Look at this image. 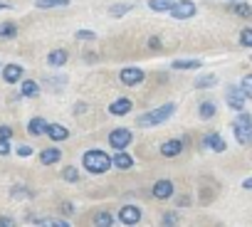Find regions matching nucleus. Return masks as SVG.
<instances>
[{
  "mask_svg": "<svg viewBox=\"0 0 252 227\" xmlns=\"http://www.w3.org/2000/svg\"><path fill=\"white\" fill-rule=\"evenodd\" d=\"M176 205H178V207H188V205H190V195H178V198H176Z\"/></svg>",
  "mask_w": 252,
  "mask_h": 227,
  "instance_id": "a19ab883",
  "label": "nucleus"
},
{
  "mask_svg": "<svg viewBox=\"0 0 252 227\" xmlns=\"http://www.w3.org/2000/svg\"><path fill=\"white\" fill-rule=\"evenodd\" d=\"M218 86V74H203L195 79V89H213Z\"/></svg>",
  "mask_w": 252,
  "mask_h": 227,
  "instance_id": "bb28decb",
  "label": "nucleus"
},
{
  "mask_svg": "<svg viewBox=\"0 0 252 227\" xmlns=\"http://www.w3.org/2000/svg\"><path fill=\"white\" fill-rule=\"evenodd\" d=\"M111 168H116V170H131V168H134V158L126 153V151H114V156H111Z\"/></svg>",
  "mask_w": 252,
  "mask_h": 227,
  "instance_id": "4468645a",
  "label": "nucleus"
},
{
  "mask_svg": "<svg viewBox=\"0 0 252 227\" xmlns=\"http://www.w3.org/2000/svg\"><path fill=\"white\" fill-rule=\"evenodd\" d=\"M173 114H176V104H173V101H166V104H161V106H156V109L141 114V116H136V126H139V129L161 126V124H166V121L173 116Z\"/></svg>",
  "mask_w": 252,
  "mask_h": 227,
  "instance_id": "f257e3e1",
  "label": "nucleus"
},
{
  "mask_svg": "<svg viewBox=\"0 0 252 227\" xmlns=\"http://www.w3.org/2000/svg\"><path fill=\"white\" fill-rule=\"evenodd\" d=\"M144 79H146V72H144L141 67H124V69L119 72V82H121L124 86H131V89L141 86Z\"/></svg>",
  "mask_w": 252,
  "mask_h": 227,
  "instance_id": "20e7f679",
  "label": "nucleus"
},
{
  "mask_svg": "<svg viewBox=\"0 0 252 227\" xmlns=\"http://www.w3.org/2000/svg\"><path fill=\"white\" fill-rule=\"evenodd\" d=\"M129 10H131L129 3H119V5H111V8H109V15H111V18H121V15L129 13Z\"/></svg>",
  "mask_w": 252,
  "mask_h": 227,
  "instance_id": "2f4dec72",
  "label": "nucleus"
},
{
  "mask_svg": "<svg viewBox=\"0 0 252 227\" xmlns=\"http://www.w3.org/2000/svg\"><path fill=\"white\" fill-rule=\"evenodd\" d=\"M171 67H173L176 72H190V69H200L203 62H200V59H173Z\"/></svg>",
  "mask_w": 252,
  "mask_h": 227,
  "instance_id": "5701e85b",
  "label": "nucleus"
},
{
  "mask_svg": "<svg viewBox=\"0 0 252 227\" xmlns=\"http://www.w3.org/2000/svg\"><path fill=\"white\" fill-rule=\"evenodd\" d=\"M69 3H72V0H37L35 8H40V10H52V8H67Z\"/></svg>",
  "mask_w": 252,
  "mask_h": 227,
  "instance_id": "a878e982",
  "label": "nucleus"
},
{
  "mask_svg": "<svg viewBox=\"0 0 252 227\" xmlns=\"http://www.w3.org/2000/svg\"><path fill=\"white\" fill-rule=\"evenodd\" d=\"M15 153H18L20 158H30L35 151H32V146H28V143H18V146H15Z\"/></svg>",
  "mask_w": 252,
  "mask_h": 227,
  "instance_id": "c9c22d12",
  "label": "nucleus"
},
{
  "mask_svg": "<svg viewBox=\"0 0 252 227\" xmlns=\"http://www.w3.org/2000/svg\"><path fill=\"white\" fill-rule=\"evenodd\" d=\"M0 67H3V64H0Z\"/></svg>",
  "mask_w": 252,
  "mask_h": 227,
  "instance_id": "09e8293b",
  "label": "nucleus"
},
{
  "mask_svg": "<svg viewBox=\"0 0 252 227\" xmlns=\"http://www.w3.org/2000/svg\"><path fill=\"white\" fill-rule=\"evenodd\" d=\"M215 114H218V104H215V101H200V104H198V116H200L203 121H210Z\"/></svg>",
  "mask_w": 252,
  "mask_h": 227,
  "instance_id": "aec40b11",
  "label": "nucleus"
},
{
  "mask_svg": "<svg viewBox=\"0 0 252 227\" xmlns=\"http://www.w3.org/2000/svg\"><path fill=\"white\" fill-rule=\"evenodd\" d=\"M37 158H40V163H42V166H57V163L62 161V148H57V146L42 148Z\"/></svg>",
  "mask_w": 252,
  "mask_h": 227,
  "instance_id": "2eb2a0df",
  "label": "nucleus"
},
{
  "mask_svg": "<svg viewBox=\"0 0 252 227\" xmlns=\"http://www.w3.org/2000/svg\"><path fill=\"white\" fill-rule=\"evenodd\" d=\"M82 166L92 175H104V173L111 170V156L106 151H101V148H89L82 156Z\"/></svg>",
  "mask_w": 252,
  "mask_h": 227,
  "instance_id": "f03ea898",
  "label": "nucleus"
},
{
  "mask_svg": "<svg viewBox=\"0 0 252 227\" xmlns=\"http://www.w3.org/2000/svg\"><path fill=\"white\" fill-rule=\"evenodd\" d=\"M232 124H237V126H245V129H252V114L250 111H237V116H235V121Z\"/></svg>",
  "mask_w": 252,
  "mask_h": 227,
  "instance_id": "c756f323",
  "label": "nucleus"
},
{
  "mask_svg": "<svg viewBox=\"0 0 252 227\" xmlns=\"http://www.w3.org/2000/svg\"><path fill=\"white\" fill-rule=\"evenodd\" d=\"M131 109H134V101L129 96H119L116 101L109 104V114H111V116H126V114H131Z\"/></svg>",
  "mask_w": 252,
  "mask_h": 227,
  "instance_id": "9b49d317",
  "label": "nucleus"
},
{
  "mask_svg": "<svg viewBox=\"0 0 252 227\" xmlns=\"http://www.w3.org/2000/svg\"><path fill=\"white\" fill-rule=\"evenodd\" d=\"M230 13H232V15H237V18L250 20V18H252V5H250V3H245V0H232V3H230Z\"/></svg>",
  "mask_w": 252,
  "mask_h": 227,
  "instance_id": "6ab92c4d",
  "label": "nucleus"
},
{
  "mask_svg": "<svg viewBox=\"0 0 252 227\" xmlns=\"http://www.w3.org/2000/svg\"><path fill=\"white\" fill-rule=\"evenodd\" d=\"M227 3H232V0H227Z\"/></svg>",
  "mask_w": 252,
  "mask_h": 227,
  "instance_id": "de8ad7c7",
  "label": "nucleus"
},
{
  "mask_svg": "<svg viewBox=\"0 0 252 227\" xmlns=\"http://www.w3.org/2000/svg\"><path fill=\"white\" fill-rule=\"evenodd\" d=\"M173 5V0H149V8L154 13H168Z\"/></svg>",
  "mask_w": 252,
  "mask_h": 227,
  "instance_id": "c85d7f7f",
  "label": "nucleus"
},
{
  "mask_svg": "<svg viewBox=\"0 0 252 227\" xmlns=\"http://www.w3.org/2000/svg\"><path fill=\"white\" fill-rule=\"evenodd\" d=\"M92 220H94V225H99V227H114V225H116V217H114L109 210H96Z\"/></svg>",
  "mask_w": 252,
  "mask_h": 227,
  "instance_id": "4be33fe9",
  "label": "nucleus"
},
{
  "mask_svg": "<svg viewBox=\"0 0 252 227\" xmlns=\"http://www.w3.org/2000/svg\"><path fill=\"white\" fill-rule=\"evenodd\" d=\"M195 13H198V8L193 0H176L168 10V15L173 20H190V18H195Z\"/></svg>",
  "mask_w": 252,
  "mask_h": 227,
  "instance_id": "39448f33",
  "label": "nucleus"
},
{
  "mask_svg": "<svg viewBox=\"0 0 252 227\" xmlns=\"http://www.w3.org/2000/svg\"><path fill=\"white\" fill-rule=\"evenodd\" d=\"M242 188H245V190H252V178H245V180H242Z\"/></svg>",
  "mask_w": 252,
  "mask_h": 227,
  "instance_id": "a18cd8bd",
  "label": "nucleus"
},
{
  "mask_svg": "<svg viewBox=\"0 0 252 227\" xmlns=\"http://www.w3.org/2000/svg\"><path fill=\"white\" fill-rule=\"evenodd\" d=\"M47 124H50V121H45L42 116H32V119L28 121V134H30V136H35V139H40V136H45Z\"/></svg>",
  "mask_w": 252,
  "mask_h": 227,
  "instance_id": "a211bd4d",
  "label": "nucleus"
},
{
  "mask_svg": "<svg viewBox=\"0 0 252 227\" xmlns=\"http://www.w3.org/2000/svg\"><path fill=\"white\" fill-rule=\"evenodd\" d=\"M74 37H77L79 42H94V40H96V32H94V30H77Z\"/></svg>",
  "mask_w": 252,
  "mask_h": 227,
  "instance_id": "473e14b6",
  "label": "nucleus"
},
{
  "mask_svg": "<svg viewBox=\"0 0 252 227\" xmlns=\"http://www.w3.org/2000/svg\"><path fill=\"white\" fill-rule=\"evenodd\" d=\"M15 37H18V23L13 20L0 23V40H15Z\"/></svg>",
  "mask_w": 252,
  "mask_h": 227,
  "instance_id": "393cba45",
  "label": "nucleus"
},
{
  "mask_svg": "<svg viewBox=\"0 0 252 227\" xmlns=\"http://www.w3.org/2000/svg\"><path fill=\"white\" fill-rule=\"evenodd\" d=\"M0 77H3V82L5 84H18L23 77H25V67L23 64H3L0 67Z\"/></svg>",
  "mask_w": 252,
  "mask_h": 227,
  "instance_id": "1a4fd4ad",
  "label": "nucleus"
},
{
  "mask_svg": "<svg viewBox=\"0 0 252 227\" xmlns=\"http://www.w3.org/2000/svg\"><path fill=\"white\" fill-rule=\"evenodd\" d=\"M203 146H205V148H210V151H215V153H225L227 141H225L218 131H210V134H205V136H203Z\"/></svg>",
  "mask_w": 252,
  "mask_h": 227,
  "instance_id": "f8f14e48",
  "label": "nucleus"
},
{
  "mask_svg": "<svg viewBox=\"0 0 252 227\" xmlns=\"http://www.w3.org/2000/svg\"><path fill=\"white\" fill-rule=\"evenodd\" d=\"M18 84H20V96H23V99H37V96H40V84H37L35 79H25V77H23Z\"/></svg>",
  "mask_w": 252,
  "mask_h": 227,
  "instance_id": "dca6fc26",
  "label": "nucleus"
},
{
  "mask_svg": "<svg viewBox=\"0 0 252 227\" xmlns=\"http://www.w3.org/2000/svg\"><path fill=\"white\" fill-rule=\"evenodd\" d=\"M10 195H13V198H32V193H30L25 185H20V183L10 188Z\"/></svg>",
  "mask_w": 252,
  "mask_h": 227,
  "instance_id": "72a5a7b5",
  "label": "nucleus"
},
{
  "mask_svg": "<svg viewBox=\"0 0 252 227\" xmlns=\"http://www.w3.org/2000/svg\"><path fill=\"white\" fill-rule=\"evenodd\" d=\"M8 8H10V5H8V3H3V0H0V10H8Z\"/></svg>",
  "mask_w": 252,
  "mask_h": 227,
  "instance_id": "49530a36",
  "label": "nucleus"
},
{
  "mask_svg": "<svg viewBox=\"0 0 252 227\" xmlns=\"http://www.w3.org/2000/svg\"><path fill=\"white\" fill-rule=\"evenodd\" d=\"M146 45H149V47H151V50H156V52H158V50H163V40H161V37H158V35H151V37H149V42H146Z\"/></svg>",
  "mask_w": 252,
  "mask_h": 227,
  "instance_id": "4c0bfd02",
  "label": "nucleus"
},
{
  "mask_svg": "<svg viewBox=\"0 0 252 227\" xmlns=\"http://www.w3.org/2000/svg\"><path fill=\"white\" fill-rule=\"evenodd\" d=\"M67 59H69V52H67V50H62V47H57V50H52V52L47 55V67L60 69V67H64V64H67Z\"/></svg>",
  "mask_w": 252,
  "mask_h": 227,
  "instance_id": "f3484780",
  "label": "nucleus"
},
{
  "mask_svg": "<svg viewBox=\"0 0 252 227\" xmlns=\"http://www.w3.org/2000/svg\"><path fill=\"white\" fill-rule=\"evenodd\" d=\"M45 136H47L52 143H62V141H67V139H69V129H67V126H62V124H47Z\"/></svg>",
  "mask_w": 252,
  "mask_h": 227,
  "instance_id": "ddd939ff",
  "label": "nucleus"
},
{
  "mask_svg": "<svg viewBox=\"0 0 252 227\" xmlns=\"http://www.w3.org/2000/svg\"><path fill=\"white\" fill-rule=\"evenodd\" d=\"M84 111H87V104H84V101H77V104H74V109H72L74 116H77V114H84Z\"/></svg>",
  "mask_w": 252,
  "mask_h": 227,
  "instance_id": "37998d69",
  "label": "nucleus"
},
{
  "mask_svg": "<svg viewBox=\"0 0 252 227\" xmlns=\"http://www.w3.org/2000/svg\"><path fill=\"white\" fill-rule=\"evenodd\" d=\"M183 148H186V139H168V141L161 143L158 153H161L163 158H176V156L183 153Z\"/></svg>",
  "mask_w": 252,
  "mask_h": 227,
  "instance_id": "9d476101",
  "label": "nucleus"
},
{
  "mask_svg": "<svg viewBox=\"0 0 252 227\" xmlns=\"http://www.w3.org/2000/svg\"><path fill=\"white\" fill-rule=\"evenodd\" d=\"M10 153H13L10 139H0V156H10Z\"/></svg>",
  "mask_w": 252,
  "mask_h": 227,
  "instance_id": "e433bc0d",
  "label": "nucleus"
},
{
  "mask_svg": "<svg viewBox=\"0 0 252 227\" xmlns=\"http://www.w3.org/2000/svg\"><path fill=\"white\" fill-rule=\"evenodd\" d=\"M15 225V220L13 217H8V215H0V227H13Z\"/></svg>",
  "mask_w": 252,
  "mask_h": 227,
  "instance_id": "79ce46f5",
  "label": "nucleus"
},
{
  "mask_svg": "<svg viewBox=\"0 0 252 227\" xmlns=\"http://www.w3.org/2000/svg\"><path fill=\"white\" fill-rule=\"evenodd\" d=\"M232 134H235V141H237L240 146H250V143H252V129H245V126L232 124Z\"/></svg>",
  "mask_w": 252,
  "mask_h": 227,
  "instance_id": "412c9836",
  "label": "nucleus"
},
{
  "mask_svg": "<svg viewBox=\"0 0 252 227\" xmlns=\"http://www.w3.org/2000/svg\"><path fill=\"white\" fill-rule=\"evenodd\" d=\"M141 217H144V212H141L139 205H121L119 212H116V220H119L121 225H129V227H131V225H139Z\"/></svg>",
  "mask_w": 252,
  "mask_h": 227,
  "instance_id": "423d86ee",
  "label": "nucleus"
},
{
  "mask_svg": "<svg viewBox=\"0 0 252 227\" xmlns=\"http://www.w3.org/2000/svg\"><path fill=\"white\" fill-rule=\"evenodd\" d=\"M62 212H64V215H74V212H77V207H74L72 202H62Z\"/></svg>",
  "mask_w": 252,
  "mask_h": 227,
  "instance_id": "c03bdc74",
  "label": "nucleus"
},
{
  "mask_svg": "<svg viewBox=\"0 0 252 227\" xmlns=\"http://www.w3.org/2000/svg\"><path fill=\"white\" fill-rule=\"evenodd\" d=\"M173 193H176V185H173V180H168V178L156 180L154 188H151V195H154L156 200H171Z\"/></svg>",
  "mask_w": 252,
  "mask_h": 227,
  "instance_id": "6e6552de",
  "label": "nucleus"
},
{
  "mask_svg": "<svg viewBox=\"0 0 252 227\" xmlns=\"http://www.w3.org/2000/svg\"><path fill=\"white\" fill-rule=\"evenodd\" d=\"M106 141H109V146L114 151H126V148L134 143V131L131 129H124V126H116V129L109 131Z\"/></svg>",
  "mask_w": 252,
  "mask_h": 227,
  "instance_id": "7ed1b4c3",
  "label": "nucleus"
},
{
  "mask_svg": "<svg viewBox=\"0 0 252 227\" xmlns=\"http://www.w3.org/2000/svg\"><path fill=\"white\" fill-rule=\"evenodd\" d=\"M79 178L82 175H79V168L77 166H64L62 168V180L64 183H79Z\"/></svg>",
  "mask_w": 252,
  "mask_h": 227,
  "instance_id": "cd10ccee",
  "label": "nucleus"
},
{
  "mask_svg": "<svg viewBox=\"0 0 252 227\" xmlns=\"http://www.w3.org/2000/svg\"><path fill=\"white\" fill-rule=\"evenodd\" d=\"M178 220H181V217H178V212H166V215L161 217V222H163V225H176Z\"/></svg>",
  "mask_w": 252,
  "mask_h": 227,
  "instance_id": "58836bf2",
  "label": "nucleus"
},
{
  "mask_svg": "<svg viewBox=\"0 0 252 227\" xmlns=\"http://www.w3.org/2000/svg\"><path fill=\"white\" fill-rule=\"evenodd\" d=\"M35 225H42V227H72L69 220H62V217H35L32 220Z\"/></svg>",
  "mask_w": 252,
  "mask_h": 227,
  "instance_id": "b1692460",
  "label": "nucleus"
},
{
  "mask_svg": "<svg viewBox=\"0 0 252 227\" xmlns=\"http://www.w3.org/2000/svg\"><path fill=\"white\" fill-rule=\"evenodd\" d=\"M0 139H13V129L5 126V124H0Z\"/></svg>",
  "mask_w": 252,
  "mask_h": 227,
  "instance_id": "ea45409f",
  "label": "nucleus"
},
{
  "mask_svg": "<svg viewBox=\"0 0 252 227\" xmlns=\"http://www.w3.org/2000/svg\"><path fill=\"white\" fill-rule=\"evenodd\" d=\"M237 40H240V47H245V50H252V28H242Z\"/></svg>",
  "mask_w": 252,
  "mask_h": 227,
  "instance_id": "7c9ffc66",
  "label": "nucleus"
},
{
  "mask_svg": "<svg viewBox=\"0 0 252 227\" xmlns=\"http://www.w3.org/2000/svg\"><path fill=\"white\" fill-rule=\"evenodd\" d=\"M225 101H227V106H230L232 111H242L247 96H245V91H242L240 84H230V86L225 89Z\"/></svg>",
  "mask_w": 252,
  "mask_h": 227,
  "instance_id": "0eeeda50",
  "label": "nucleus"
},
{
  "mask_svg": "<svg viewBox=\"0 0 252 227\" xmlns=\"http://www.w3.org/2000/svg\"><path fill=\"white\" fill-rule=\"evenodd\" d=\"M240 86H242L245 96H247V99H252V74H245V77H242V82H240Z\"/></svg>",
  "mask_w": 252,
  "mask_h": 227,
  "instance_id": "f704fd0d",
  "label": "nucleus"
}]
</instances>
